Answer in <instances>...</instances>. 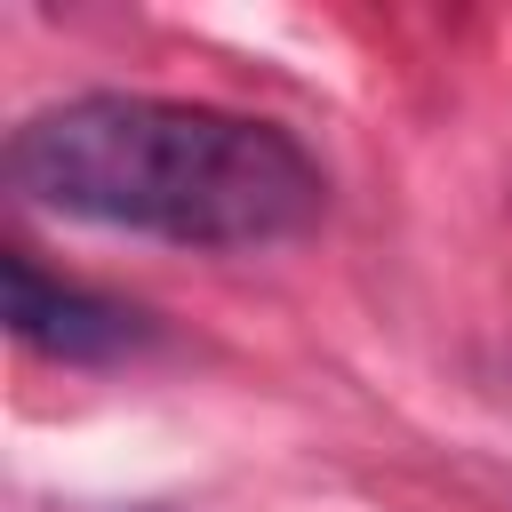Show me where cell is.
Instances as JSON below:
<instances>
[{
    "instance_id": "cell-1",
    "label": "cell",
    "mask_w": 512,
    "mask_h": 512,
    "mask_svg": "<svg viewBox=\"0 0 512 512\" xmlns=\"http://www.w3.org/2000/svg\"><path fill=\"white\" fill-rule=\"evenodd\" d=\"M8 184L48 216L176 248H272L296 240L328 200L288 128L120 88L40 104L8 136Z\"/></svg>"
},
{
    "instance_id": "cell-2",
    "label": "cell",
    "mask_w": 512,
    "mask_h": 512,
    "mask_svg": "<svg viewBox=\"0 0 512 512\" xmlns=\"http://www.w3.org/2000/svg\"><path fill=\"white\" fill-rule=\"evenodd\" d=\"M0 296H8V336H16L24 352H40V360L88 368V360H120V352H136V344L152 336V320H144L136 304L96 296V288H80V280H56V272H40L24 248L0 256Z\"/></svg>"
}]
</instances>
